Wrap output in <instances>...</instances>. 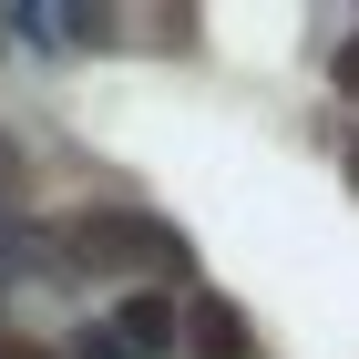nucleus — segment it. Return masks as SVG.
Returning a JSON list of instances; mask_svg holds the SVG:
<instances>
[{"label":"nucleus","instance_id":"39448f33","mask_svg":"<svg viewBox=\"0 0 359 359\" xmlns=\"http://www.w3.org/2000/svg\"><path fill=\"white\" fill-rule=\"evenodd\" d=\"M339 93H359V41H349V52H339Z\"/></svg>","mask_w":359,"mask_h":359},{"label":"nucleus","instance_id":"20e7f679","mask_svg":"<svg viewBox=\"0 0 359 359\" xmlns=\"http://www.w3.org/2000/svg\"><path fill=\"white\" fill-rule=\"evenodd\" d=\"M0 359H52L41 339H21V329H0Z\"/></svg>","mask_w":359,"mask_h":359},{"label":"nucleus","instance_id":"7ed1b4c3","mask_svg":"<svg viewBox=\"0 0 359 359\" xmlns=\"http://www.w3.org/2000/svg\"><path fill=\"white\" fill-rule=\"evenodd\" d=\"M0 195H21V144L0 134Z\"/></svg>","mask_w":359,"mask_h":359},{"label":"nucleus","instance_id":"f03ea898","mask_svg":"<svg viewBox=\"0 0 359 359\" xmlns=\"http://www.w3.org/2000/svg\"><path fill=\"white\" fill-rule=\"evenodd\" d=\"M185 359H257V339H247V318L226 298H195L185 308Z\"/></svg>","mask_w":359,"mask_h":359},{"label":"nucleus","instance_id":"f257e3e1","mask_svg":"<svg viewBox=\"0 0 359 359\" xmlns=\"http://www.w3.org/2000/svg\"><path fill=\"white\" fill-rule=\"evenodd\" d=\"M72 236H83V257H93V267H123V257H175V236H165V226L113 216V205H103V216H83Z\"/></svg>","mask_w":359,"mask_h":359}]
</instances>
